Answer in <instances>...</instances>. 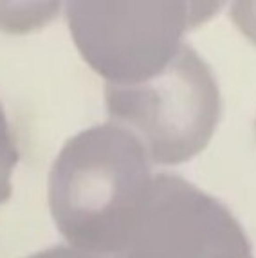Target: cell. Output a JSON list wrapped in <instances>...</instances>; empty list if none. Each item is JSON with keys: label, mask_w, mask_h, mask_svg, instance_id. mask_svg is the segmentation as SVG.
<instances>
[{"label": "cell", "mask_w": 256, "mask_h": 258, "mask_svg": "<svg viewBox=\"0 0 256 258\" xmlns=\"http://www.w3.org/2000/svg\"><path fill=\"white\" fill-rule=\"evenodd\" d=\"M115 258H254L229 208L175 173H157Z\"/></svg>", "instance_id": "4"}, {"label": "cell", "mask_w": 256, "mask_h": 258, "mask_svg": "<svg viewBox=\"0 0 256 258\" xmlns=\"http://www.w3.org/2000/svg\"><path fill=\"white\" fill-rule=\"evenodd\" d=\"M231 18L256 45V2H235L231 8Z\"/></svg>", "instance_id": "6"}, {"label": "cell", "mask_w": 256, "mask_h": 258, "mask_svg": "<svg viewBox=\"0 0 256 258\" xmlns=\"http://www.w3.org/2000/svg\"><path fill=\"white\" fill-rule=\"evenodd\" d=\"M18 159H20V152H18L17 139L9 126L4 107L0 103V204L8 203L13 194L11 175Z\"/></svg>", "instance_id": "5"}, {"label": "cell", "mask_w": 256, "mask_h": 258, "mask_svg": "<svg viewBox=\"0 0 256 258\" xmlns=\"http://www.w3.org/2000/svg\"><path fill=\"white\" fill-rule=\"evenodd\" d=\"M152 177V159L130 130L105 123L76 134L49 172L56 228L74 249L115 258Z\"/></svg>", "instance_id": "1"}, {"label": "cell", "mask_w": 256, "mask_h": 258, "mask_svg": "<svg viewBox=\"0 0 256 258\" xmlns=\"http://www.w3.org/2000/svg\"><path fill=\"white\" fill-rule=\"evenodd\" d=\"M105 105L112 123L130 130L152 163L164 166L201 154L222 114L213 71L186 42L161 73L145 82L105 83Z\"/></svg>", "instance_id": "2"}, {"label": "cell", "mask_w": 256, "mask_h": 258, "mask_svg": "<svg viewBox=\"0 0 256 258\" xmlns=\"http://www.w3.org/2000/svg\"><path fill=\"white\" fill-rule=\"evenodd\" d=\"M27 258H103L98 254L85 253V251H78L69 245H52L49 249L38 251V253L31 254Z\"/></svg>", "instance_id": "7"}, {"label": "cell", "mask_w": 256, "mask_h": 258, "mask_svg": "<svg viewBox=\"0 0 256 258\" xmlns=\"http://www.w3.org/2000/svg\"><path fill=\"white\" fill-rule=\"evenodd\" d=\"M220 2L67 4L71 35L83 60L110 85H132L161 73L182 36L218 13Z\"/></svg>", "instance_id": "3"}]
</instances>
